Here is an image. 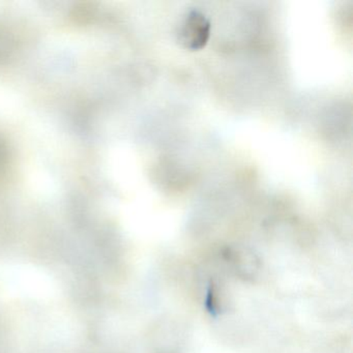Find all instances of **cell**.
Returning <instances> with one entry per match:
<instances>
[{"label":"cell","instance_id":"6da1fadb","mask_svg":"<svg viewBox=\"0 0 353 353\" xmlns=\"http://www.w3.org/2000/svg\"><path fill=\"white\" fill-rule=\"evenodd\" d=\"M210 24L208 18L197 10H191L181 20L179 39L187 48L195 50L205 45L210 38Z\"/></svg>","mask_w":353,"mask_h":353},{"label":"cell","instance_id":"7a4b0ae2","mask_svg":"<svg viewBox=\"0 0 353 353\" xmlns=\"http://www.w3.org/2000/svg\"><path fill=\"white\" fill-rule=\"evenodd\" d=\"M205 305L206 309L212 315L216 316L218 314V303H216V292H214V287L212 284H210L208 289Z\"/></svg>","mask_w":353,"mask_h":353},{"label":"cell","instance_id":"3957f363","mask_svg":"<svg viewBox=\"0 0 353 353\" xmlns=\"http://www.w3.org/2000/svg\"><path fill=\"white\" fill-rule=\"evenodd\" d=\"M9 161V154H8L7 146L0 139V176L5 173Z\"/></svg>","mask_w":353,"mask_h":353}]
</instances>
